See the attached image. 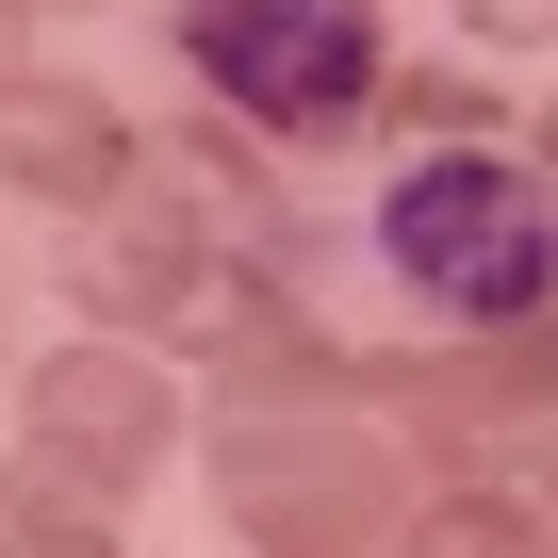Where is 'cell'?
I'll return each mask as SVG.
<instances>
[{
    "label": "cell",
    "instance_id": "3957f363",
    "mask_svg": "<svg viewBox=\"0 0 558 558\" xmlns=\"http://www.w3.org/2000/svg\"><path fill=\"white\" fill-rule=\"evenodd\" d=\"M17 181L34 197H116V116L99 99H34L17 116Z\"/></svg>",
    "mask_w": 558,
    "mask_h": 558
},
{
    "label": "cell",
    "instance_id": "277c9868",
    "mask_svg": "<svg viewBox=\"0 0 558 558\" xmlns=\"http://www.w3.org/2000/svg\"><path fill=\"white\" fill-rule=\"evenodd\" d=\"M476 17H493V34H542V17H558V0H476Z\"/></svg>",
    "mask_w": 558,
    "mask_h": 558
},
{
    "label": "cell",
    "instance_id": "7a4b0ae2",
    "mask_svg": "<svg viewBox=\"0 0 558 558\" xmlns=\"http://www.w3.org/2000/svg\"><path fill=\"white\" fill-rule=\"evenodd\" d=\"M181 50H197L263 132H329V116H362V83H378V17H345V0H197Z\"/></svg>",
    "mask_w": 558,
    "mask_h": 558
},
{
    "label": "cell",
    "instance_id": "6da1fadb",
    "mask_svg": "<svg viewBox=\"0 0 558 558\" xmlns=\"http://www.w3.org/2000/svg\"><path fill=\"white\" fill-rule=\"evenodd\" d=\"M395 263L444 313H542L558 296V214H542L525 165H427L395 197Z\"/></svg>",
    "mask_w": 558,
    "mask_h": 558
}]
</instances>
